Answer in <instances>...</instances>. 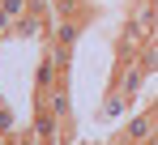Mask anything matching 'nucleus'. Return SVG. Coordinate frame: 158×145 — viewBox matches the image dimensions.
Here are the masks:
<instances>
[{
    "mask_svg": "<svg viewBox=\"0 0 158 145\" xmlns=\"http://www.w3.org/2000/svg\"><path fill=\"white\" fill-rule=\"evenodd\" d=\"M128 107H132V98L124 94V90L107 85V98H103V107H98V120H120V115H124Z\"/></svg>",
    "mask_w": 158,
    "mask_h": 145,
    "instance_id": "f257e3e1",
    "label": "nucleus"
},
{
    "mask_svg": "<svg viewBox=\"0 0 158 145\" xmlns=\"http://www.w3.org/2000/svg\"><path fill=\"white\" fill-rule=\"evenodd\" d=\"M77 34H81V22H69V17H60V26H56V43L60 47H77Z\"/></svg>",
    "mask_w": 158,
    "mask_h": 145,
    "instance_id": "f03ea898",
    "label": "nucleus"
},
{
    "mask_svg": "<svg viewBox=\"0 0 158 145\" xmlns=\"http://www.w3.org/2000/svg\"><path fill=\"white\" fill-rule=\"evenodd\" d=\"M30 9H34V0H0V13H4L9 22H22Z\"/></svg>",
    "mask_w": 158,
    "mask_h": 145,
    "instance_id": "7ed1b4c3",
    "label": "nucleus"
},
{
    "mask_svg": "<svg viewBox=\"0 0 158 145\" xmlns=\"http://www.w3.org/2000/svg\"><path fill=\"white\" fill-rule=\"evenodd\" d=\"M4 145H43V137H39L34 128H17V132H13Z\"/></svg>",
    "mask_w": 158,
    "mask_h": 145,
    "instance_id": "20e7f679",
    "label": "nucleus"
},
{
    "mask_svg": "<svg viewBox=\"0 0 158 145\" xmlns=\"http://www.w3.org/2000/svg\"><path fill=\"white\" fill-rule=\"evenodd\" d=\"M69 145H73V141H69ZM77 145H85V141H77Z\"/></svg>",
    "mask_w": 158,
    "mask_h": 145,
    "instance_id": "39448f33",
    "label": "nucleus"
},
{
    "mask_svg": "<svg viewBox=\"0 0 158 145\" xmlns=\"http://www.w3.org/2000/svg\"><path fill=\"white\" fill-rule=\"evenodd\" d=\"M56 4H60V0H56Z\"/></svg>",
    "mask_w": 158,
    "mask_h": 145,
    "instance_id": "423d86ee",
    "label": "nucleus"
}]
</instances>
